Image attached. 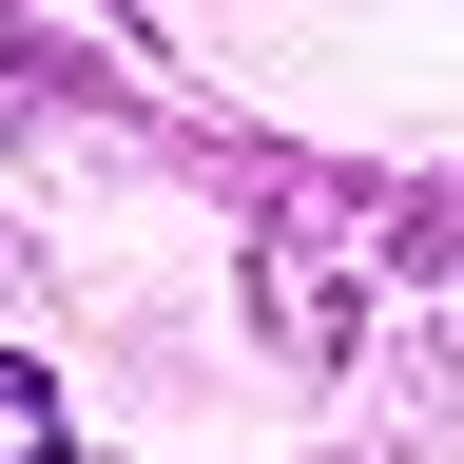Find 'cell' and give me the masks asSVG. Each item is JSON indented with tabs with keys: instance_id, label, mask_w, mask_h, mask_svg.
<instances>
[{
	"instance_id": "cell-1",
	"label": "cell",
	"mask_w": 464,
	"mask_h": 464,
	"mask_svg": "<svg viewBox=\"0 0 464 464\" xmlns=\"http://www.w3.org/2000/svg\"><path fill=\"white\" fill-rule=\"evenodd\" d=\"M0 464H58V387L39 368H0Z\"/></svg>"
}]
</instances>
